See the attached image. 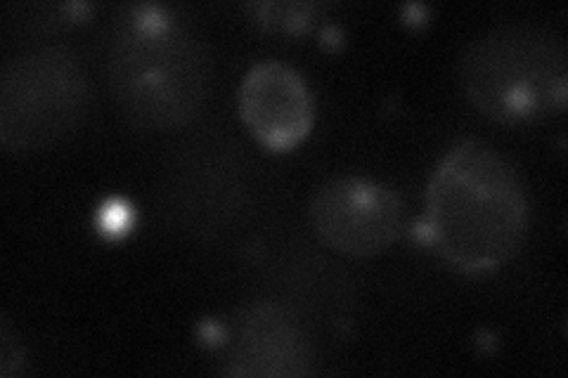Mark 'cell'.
I'll list each match as a JSON object with an SVG mask.
<instances>
[{
	"instance_id": "obj_1",
	"label": "cell",
	"mask_w": 568,
	"mask_h": 378,
	"mask_svg": "<svg viewBox=\"0 0 568 378\" xmlns=\"http://www.w3.org/2000/svg\"><path fill=\"white\" fill-rule=\"evenodd\" d=\"M530 227L521 177L488 142H455L424 196L422 242L465 275H488L519 254Z\"/></svg>"
},
{
	"instance_id": "obj_2",
	"label": "cell",
	"mask_w": 568,
	"mask_h": 378,
	"mask_svg": "<svg viewBox=\"0 0 568 378\" xmlns=\"http://www.w3.org/2000/svg\"><path fill=\"white\" fill-rule=\"evenodd\" d=\"M106 83L133 129L178 131L202 112L211 88L204 41L159 6L121 17L106 48Z\"/></svg>"
},
{
	"instance_id": "obj_3",
	"label": "cell",
	"mask_w": 568,
	"mask_h": 378,
	"mask_svg": "<svg viewBox=\"0 0 568 378\" xmlns=\"http://www.w3.org/2000/svg\"><path fill=\"white\" fill-rule=\"evenodd\" d=\"M457 81L486 119L536 123L564 110L568 48L557 31L540 24L497 27L462 50Z\"/></svg>"
},
{
	"instance_id": "obj_4",
	"label": "cell",
	"mask_w": 568,
	"mask_h": 378,
	"mask_svg": "<svg viewBox=\"0 0 568 378\" xmlns=\"http://www.w3.org/2000/svg\"><path fill=\"white\" fill-rule=\"evenodd\" d=\"M88 110V71L64 45L24 50L0 71V142L8 150L58 145L81 129Z\"/></svg>"
},
{
	"instance_id": "obj_5",
	"label": "cell",
	"mask_w": 568,
	"mask_h": 378,
	"mask_svg": "<svg viewBox=\"0 0 568 378\" xmlns=\"http://www.w3.org/2000/svg\"><path fill=\"white\" fill-rule=\"evenodd\" d=\"M308 218L315 234L344 256L367 258L394 246L407 227L405 200L386 183L339 175L315 187Z\"/></svg>"
},
{
	"instance_id": "obj_6",
	"label": "cell",
	"mask_w": 568,
	"mask_h": 378,
	"mask_svg": "<svg viewBox=\"0 0 568 378\" xmlns=\"http://www.w3.org/2000/svg\"><path fill=\"white\" fill-rule=\"evenodd\" d=\"M223 371L230 376L294 378L313 371V344L287 308L252 303L221 334Z\"/></svg>"
},
{
	"instance_id": "obj_7",
	"label": "cell",
	"mask_w": 568,
	"mask_h": 378,
	"mask_svg": "<svg viewBox=\"0 0 568 378\" xmlns=\"http://www.w3.org/2000/svg\"><path fill=\"white\" fill-rule=\"evenodd\" d=\"M237 104L246 129L271 150L296 147L315 121V100L304 74L282 60H263L248 69Z\"/></svg>"
},
{
	"instance_id": "obj_8",
	"label": "cell",
	"mask_w": 568,
	"mask_h": 378,
	"mask_svg": "<svg viewBox=\"0 0 568 378\" xmlns=\"http://www.w3.org/2000/svg\"><path fill=\"white\" fill-rule=\"evenodd\" d=\"M254 20L275 33H301L313 24L317 6L313 3H254L246 8Z\"/></svg>"
},
{
	"instance_id": "obj_9",
	"label": "cell",
	"mask_w": 568,
	"mask_h": 378,
	"mask_svg": "<svg viewBox=\"0 0 568 378\" xmlns=\"http://www.w3.org/2000/svg\"><path fill=\"white\" fill-rule=\"evenodd\" d=\"M22 369H24L22 348L20 344H14L10 324L3 317L0 319V376L10 378L14 374H22Z\"/></svg>"
}]
</instances>
